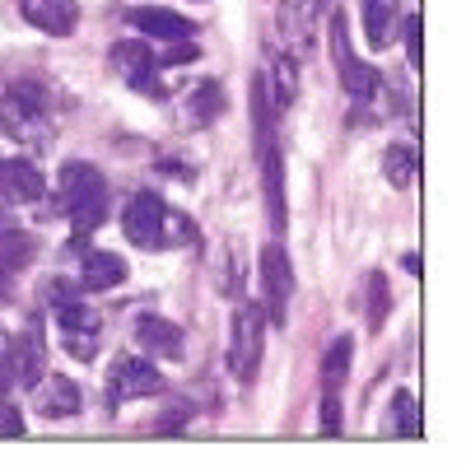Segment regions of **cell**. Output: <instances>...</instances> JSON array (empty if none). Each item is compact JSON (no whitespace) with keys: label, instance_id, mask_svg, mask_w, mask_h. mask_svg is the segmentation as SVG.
<instances>
[{"label":"cell","instance_id":"cell-1","mask_svg":"<svg viewBox=\"0 0 466 466\" xmlns=\"http://www.w3.org/2000/svg\"><path fill=\"white\" fill-rule=\"evenodd\" d=\"M56 197H61V210L75 224V233H85V238L107 215V182L94 164H66L61 182H56Z\"/></svg>","mask_w":466,"mask_h":466},{"label":"cell","instance_id":"cell-2","mask_svg":"<svg viewBox=\"0 0 466 466\" xmlns=\"http://www.w3.org/2000/svg\"><path fill=\"white\" fill-rule=\"evenodd\" d=\"M47 299H52V313H56V327H61V345H66V355L89 364V360L98 355V331H103L98 308H89V303H85L80 294H75L66 280H52Z\"/></svg>","mask_w":466,"mask_h":466},{"label":"cell","instance_id":"cell-3","mask_svg":"<svg viewBox=\"0 0 466 466\" xmlns=\"http://www.w3.org/2000/svg\"><path fill=\"white\" fill-rule=\"evenodd\" d=\"M47 85L37 80H15L0 98V131L15 140H37L47 136Z\"/></svg>","mask_w":466,"mask_h":466},{"label":"cell","instance_id":"cell-4","mask_svg":"<svg viewBox=\"0 0 466 466\" xmlns=\"http://www.w3.org/2000/svg\"><path fill=\"white\" fill-rule=\"evenodd\" d=\"M261 350H266V313L252 303L233 308V327H228V373L238 382H257L261 369Z\"/></svg>","mask_w":466,"mask_h":466},{"label":"cell","instance_id":"cell-5","mask_svg":"<svg viewBox=\"0 0 466 466\" xmlns=\"http://www.w3.org/2000/svg\"><path fill=\"white\" fill-rule=\"evenodd\" d=\"M331 61H336V75H340L345 94L355 98V103H369V98L382 89V75H378L369 61H360L355 43H350V24H345V15L331 19Z\"/></svg>","mask_w":466,"mask_h":466},{"label":"cell","instance_id":"cell-6","mask_svg":"<svg viewBox=\"0 0 466 466\" xmlns=\"http://www.w3.org/2000/svg\"><path fill=\"white\" fill-rule=\"evenodd\" d=\"M168 201L159 197V191H136V197L127 201L122 210V228H127V238L145 252L154 248H168Z\"/></svg>","mask_w":466,"mask_h":466},{"label":"cell","instance_id":"cell-7","mask_svg":"<svg viewBox=\"0 0 466 466\" xmlns=\"http://www.w3.org/2000/svg\"><path fill=\"white\" fill-rule=\"evenodd\" d=\"M257 266H261V313L280 327L289 318V299H294V266L280 243H266Z\"/></svg>","mask_w":466,"mask_h":466},{"label":"cell","instance_id":"cell-8","mask_svg":"<svg viewBox=\"0 0 466 466\" xmlns=\"http://www.w3.org/2000/svg\"><path fill=\"white\" fill-rule=\"evenodd\" d=\"M164 392V373L140 355H116L107 369V401H140V397H159Z\"/></svg>","mask_w":466,"mask_h":466},{"label":"cell","instance_id":"cell-9","mask_svg":"<svg viewBox=\"0 0 466 466\" xmlns=\"http://www.w3.org/2000/svg\"><path fill=\"white\" fill-rule=\"evenodd\" d=\"M350 360H355V340L350 336H336L322 355V430L327 434H340V387H345Z\"/></svg>","mask_w":466,"mask_h":466},{"label":"cell","instance_id":"cell-10","mask_svg":"<svg viewBox=\"0 0 466 466\" xmlns=\"http://www.w3.org/2000/svg\"><path fill=\"white\" fill-rule=\"evenodd\" d=\"M257 159H261V197H266V219H270V233H285V159H280V145H276V131L257 136Z\"/></svg>","mask_w":466,"mask_h":466},{"label":"cell","instance_id":"cell-11","mask_svg":"<svg viewBox=\"0 0 466 466\" xmlns=\"http://www.w3.org/2000/svg\"><path fill=\"white\" fill-rule=\"evenodd\" d=\"M112 66L127 75V85L145 98H164V85H159V52L149 43H136V37H122L112 47Z\"/></svg>","mask_w":466,"mask_h":466},{"label":"cell","instance_id":"cell-12","mask_svg":"<svg viewBox=\"0 0 466 466\" xmlns=\"http://www.w3.org/2000/svg\"><path fill=\"white\" fill-rule=\"evenodd\" d=\"M43 360H47V345H43V336H37V327H28L15 340H5V364H10V378L19 387H37V382H43V373H47Z\"/></svg>","mask_w":466,"mask_h":466},{"label":"cell","instance_id":"cell-13","mask_svg":"<svg viewBox=\"0 0 466 466\" xmlns=\"http://www.w3.org/2000/svg\"><path fill=\"white\" fill-rule=\"evenodd\" d=\"M47 197V177L28 159H0V206H33Z\"/></svg>","mask_w":466,"mask_h":466},{"label":"cell","instance_id":"cell-14","mask_svg":"<svg viewBox=\"0 0 466 466\" xmlns=\"http://www.w3.org/2000/svg\"><path fill=\"white\" fill-rule=\"evenodd\" d=\"M136 345L145 350V355H159V360H182V350H187L182 327L159 318V313H140L136 318Z\"/></svg>","mask_w":466,"mask_h":466},{"label":"cell","instance_id":"cell-15","mask_svg":"<svg viewBox=\"0 0 466 466\" xmlns=\"http://www.w3.org/2000/svg\"><path fill=\"white\" fill-rule=\"evenodd\" d=\"M19 10L47 37H70L75 24H80V5H75V0H19Z\"/></svg>","mask_w":466,"mask_h":466},{"label":"cell","instance_id":"cell-16","mask_svg":"<svg viewBox=\"0 0 466 466\" xmlns=\"http://www.w3.org/2000/svg\"><path fill=\"white\" fill-rule=\"evenodd\" d=\"M131 24L154 37V43H182V37L197 33V24H191L187 15H173V10H154V5H136L131 10Z\"/></svg>","mask_w":466,"mask_h":466},{"label":"cell","instance_id":"cell-17","mask_svg":"<svg viewBox=\"0 0 466 466\" xmlns=\"http://www.w3.org/2000/svg\"><path fill=\"white\" fill-rule=\"evenodd\" d=\"M85 406V397H80V382H70V378H61V373H43V382H37V415H47V420H66V415H75Z\"/></svg>","mask_w":466,"mask_h":466},{"label":"cell","instance_id":"cell-18","mask_svg":"<svg viewBox=\"0 0 466 466\" xmlns=\"http://www.w3.org/2000/svg\"><path fill=\"white\" fill-rule=\"evenodd\" d=\"M127 261L116 257V252H85V261H80V289H94V294H103V289H116L127 280Z\"/></svg>","mask_w":466,"mask_h":466},{"label":"cell","instance_id":"cell-19","mask_svg":"<svg viewBox=\"0 0 466 466\" xmlns=\"http://www.w3.org/2000/svg\"><path fill=\"white\" fill-rule=\"evenodd\" d=\"M224 112V85L219 80H201L187 98V127H210Z\"/></svg>","mask_w":466,"mask_h":466},{"label":"cell","instance_id":"cell-20","mask_svg":"<svg viewBox=\"0 0 466 466\" xmlns=\"http://www.w3.org/2000/svg\"><path fill=\"white\" fill-rule=\"evenodd\" d=\"M392 24H397V0H364V33L373 47L392 37Z\"/></svg>","mask_w":466,"mask_h":466},{"label":"cell","instance_id":"cell-21","mask_svg":"<svg viewBox=\"0 0 466 466\" xmlns=\"http://www.w3.org/2000/svg\"><path fill=\"white\" fill-rule=\"evenodd\" d=\"M415 168H420V159H415L410 145H387V154H382V177L387 182H392V187H410Z\"/></svg>","mask_w":466,"mask_h":466},{"label":"cell","instance_id":"cell-22","mask_svg":"<svg viewBox=\"0 0 466 466\" xmlns=\"http://www.w3.org/2000/svg\"><path fill=\"white\" fill-rule=\"evenodd\" d=\"M280 33L289 37V56H299L303 47V37H308V10H303V0H280Z\"/></svg>","mask_w":466,"mask_h":466},{"label":"cell","instance_id":"cell-23","mask_svg":"<svg viewBox=\"0 0 466 466\" xmlns=\"http://www.w3.org/2000/svg\"><path fill=\"white\" fill-rule=\"evenodd\" d=\"M392 430L401 439H415L420 434V406H415V397L406 392V387H397V392H392Z\"/></svg>","mask_w":466,"mask_h":466},{"label":"cell","instance_id":"cell-24","mask_svg":"<svg viewBox=\"0 0 466 466\" xmlns=\"http://www.w3.org/2000/svg\"><path fill=\"white\" fill-rule=\"evenodd\" d=\"M387 313H392V289H387L382 270H373L369 276V331H382Z\"/></svg>","mask_w":466,"mask_h":466},{"label":"cell","instance_id":"cell-25","mask_svg":"<svg viewBox=\"0 0 466 466\" xmlns=\"http://www.w3.org/2000/svg\"><path fill=\"white\" fill-rule=\"evenodd\" d=\"M294 94H299V66H294V56H285L276 66V107H289Z\"/></svg>","mask_w":466,"mask_h":466},{"label":"cell","instance_id":"cell-26","mask_svg":"<svg viewBox=\"0 0 466 466\" xmlns=\"http://www.w3.org/2000/svg\"><path fill=\"white\" fill-rule=\"evenodd\" d=\"M406 56L410 66H420V19H406Z\"/></svg>","mask_w":466,"mask_h":466},{"label":"cell","instance_id":"cell-27","mask_svg":"<svg viewBox=\"0 0 466 466\" xmlns=\"http://www.w3.org/2000/svg\"><path fill=\"white\" fill-rule=\"evenodd\" d=\"M0 392H10V364H5V336H0Z\"/></svg>","mask_w":466,"mask_h":466},{"label":"cell","instance_id":"cell-28","mask_svg":"<svg viewBox=\"0 0 466 466\" xmlns=\"http://www.w3.org/2000/svg\"><path fill=\"white\" fill-rule=\"evenodd\" d=\"M322 10H331V0H313V10H308V15H322Z\"/></svg>","mask_w":466,"mask_h":466}]
</instances>
